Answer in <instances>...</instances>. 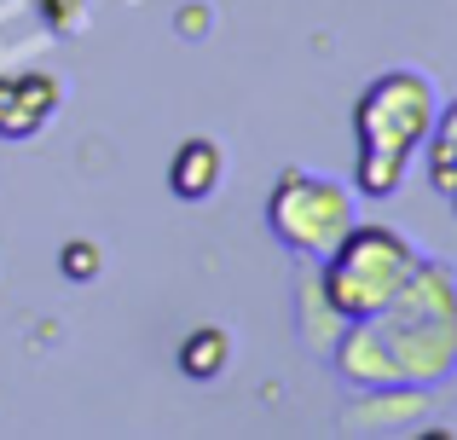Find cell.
Instances as JSON below:
<instances>
[{
	"instance_id": "5",
	"label": "cell",
	"mask_w": 457,
	"mask_h": 440,
	"mask_svg": "<svg viewBox=\"0 0 457 440\" xmlns=\"http://www.w3.org/2000/svg\"><path fill=\"white\" fill-rule=\"evenodd\" d=\"M64 104V81L41 76V70H12L0 76V139H35Z\"/></svg>"
},
{
	"instance_id": "12",
	"label": "cell",
	"mask_w": 457,
	"mask_h": 440,
	"mask_svg": "<svg viewBox=\"0 0 457 440\" xmlns=\"http://www.w3.org/2000/svg\"><path fill=\"white\" fill-rule=\"evenodd\" d=\"M452 209H457V192H452Z\"/></svg>"
},
{
	"instance_id": "10",
	"label": "cell",
	"mask_w": 457,
	"mask_h": 440,
	"mask_svg": "<svg viewBox=\"0 0 457 440\" xmlns=\"http://www.w3.org/2000/svg\"><path fill=\"white\" fill-rule=\"evenodd\" d=\"M81 12H87V0H41V18L53 23V29H76Z\"/></svg>"
},
{
	"instance_id": "6",
	"label": "cell",
	"mask_w": 457,
	"mask_h": 440,
	"mask_svg": "<svg viewBox=\"0 0 457 440\" xmlns=\"http://www.w3.org/2000/svg\"><path fill=\"white\" fill-rule=\"evenodd\" d=\"M220 174H226L220 145L197 134V139H186V145L174 151V162H168V192L186 197V203H203V197L220 186Z\"/></svg>"
},
{
	"instance_id": "8",
	"label": "cell",
	"mask_w": 457,
	"mask_h": 440,
	"mask_svg": "<svg viewBox=\"0 0 457 440\" xmlns=\"http://www.w3.org/2000/svg\"><path fill=\"white\" fill-rule=\"evenodd\" d=\"M428 180H435V192H457V104L452 111L435 116V128H428Z\"/></svg>"
},
{
	"instance_id": "2",
	"label": "cell",
	"mask_w": 457,
	"mask_h": 440,
	"mask_svg": "<svg viewBox=\"0 0 457 440\" xmlns=\"http://www.w3.org/2000/svg\"><path fill=\"white\" fill-rule=\"evenodd\" d=\"M435 81L417 70H388L377 76L353 104V134H359V192L365 197H394L435 128Z\"/></svg>"
},
{
	"instance_id": "7",
	"label": "cell",
	"mask_w": 457,
	"mask_h": 440,
	"mask_svg": "<svg viewBox=\"0 0 457 440\" xmlns=\"http://www.w3.org/2000/svg\"><path fill=\"white\" fill-rule=\"evenodd\" d=\"M226 360H232V342H226L220 325H197L186 342H179V371L197 377V383H209V377L226 371Z\"/></svg>"
},
{
	"instance_id": "3",
	"label": "cell",
	"mask_w": 457,
	"mask_h": 440,
	"mask_svg": "<svg viewBox=\"0 0 457 440\" xmlns=\"http://www.w3.org/2000/svg\"><path fill=\"white\" fill-rule=\"evenodd\" d=\"M417 267H423L417 249L394 226H347V237L324 255V278H319L324 307L347 325H359V319L382 313L417 278Z\"/></svg>"
},
{
	"instance_id": "9",
	"label": "cell",
	"mask_w": 457,
	"mask_h": 440,
	"mask_svg": "<svg viewBox=\"0 0 457 440\" xmlns=\"http://www.w3.org/2000/svg\"><path fill=\"white\" fill-rule=\"evenodd\" d=\"M99 267H104V255H99V244H87V237H76V244L58 249V272H64L70 284H93Z\"/></svg>"
},
{
	"instance_id": "4",
	"label": "cell",
	"mask_w": 457,
	"mask_h": 440,
	"mask_svg": "<svg viewBox=\"0 0 457 440\" xmlns=\"http://www.w3.org/2000/svg\"><path fill=\"white\" fill-rule=\"evenodd\" d=\"M267 226L295 255H330L353 226V197L342 180H324L307 169H284L267 197Z\"/></svg>"
},
{
	"instance_id": "1",
	"label": "cell",
	"mask_w": 457,
	"mask_h": 440,
	"mask_svg": "<svg viewBox=\"0 0 457 440\" xmlns=\"http://www.w3.org/2000/svg\"><path fill=\"white\" fill-rule=\"evenodd\" d=\"M457 365V290L446 267H417V278L382 313L359 319L342 342V371L370 388L440 383Z\"/></svg>"
},
{
	"instance_id": "11",
	"label": "cell",
	"mask_w": 457,
	"mask_h": 440,
	"mask_svg": "<svg viewBox=\"0 0 457 440\" xmlns=\"http://www.w3.org/2000/svg\"><path fill=\"white\" fill-rule=\"evenodd\" d=\"M179 29H186V35H203V29H209V12H203V6H186V12H179Z\"/></svg>"
}]
</instances>
